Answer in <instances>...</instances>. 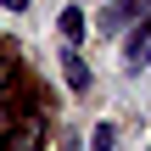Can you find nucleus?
Wrapping results in <instances>:
<instances>
[{
	"label": "nucleus",
	"mask_w": 151,
	"mask_h": 151,
	"mask_svg": "<svg viewBox=\"0 0 151 151\" xmlns=\"http://www.w3.org/2000/svg\"><path fill=\"white\" fill-rule=\"evenodd\" d=\"M62 78H67L73 95H84V90H90V62H84L78 50H62Z\"/></svg>",
	"instance_id": "f03ea898"
},
{
	"label": "nucleus",
	"mask_w": 151,
	"mask_h": 151,
	"mask_svg": "<svg viewBox=\"0 0 151 151\" xmlns=\"http://www.w3.org/2000/svg\"><path fill=\"white\" fill-rule=\"evenodd\" d=\"M123 67H129V73H146V67H151V17L129 34V45H123Z\"/></svg>",
	"instance_id": "f257e3e1"
},
{
	"label": "nucleus",
	"mask_w": 151,
	"mask_h": 151,
	"mask_svg": "<svg viewBox=\"0 0 151 151\" xmlns=\"http://www.w3.org/2000/svg\"><path fill=\"white\" fill-rule=\"evenodd\" d=\"M112 140H118L112 123H95V129H90V151H112Z\"/></svg>",
	"instance_id": "423d86ee"
},
{
	"label": "nucleus",
	"mask_w": 151,
	"mask_h": 151,
	"mask_svg": "<svg viewBox=\"0 0 151 151\" xmlns=\"http://www.w3.org/2000/svg\"><path fill=\"white\" fill-rule=\"evenodd\" d=\"M56 28H62V39H67V45H78V39H84V11H78V6H62Z\"/></svg>",
	"instance_id": "7ed1b4c3"
},
{
	"label": "nucleus",
	"mask_w": 151,
	"mask_h": 151,
	"mask_svg": "<svg viewBox=\"0 0 151 151\" xmlns=\"http://www.w3.org/2000/svg\"><path fill=\"white\" fill-rule=\"evenodd\" d=\"M6 73H11V56H6V45H0V84H6Z\"/></svg>",
	"instance_id": "0eeeda50"
},
{
	"label": "nucleus",
	"mask_w": 151,
	"mask_h": 151,
	"mask_svg": "<svg viewBox=\"0 0 151 151\" xmlns=\"http://www.w3.org/2000/svg\"><path fill=\"white\" fill-rule=\"evenodd\" d=\"M6 129H11V123H6V118H0V146H6Z\"/></svg>",
	"instance_id": "1a4fd4ad"
},
{
	"label": "nucleus",
	"mask_w": 151,
	"mask_h": 151,
	"mask_svg": "<svg viewBox=\"0 0 151 151\" xmlns=\"http://www.w3.org/2000/svg\"><path fill=\"white\" fill-rule=\"evenodd\" d=\"M146 6H151V0H118V6L106 11V28H123V22H134Z\"/></svg>",
	"instance_id": "20e7f679"
},
{
	"label": "nucleus",
	"mask_w": 151,
	"mask_h": 151,
	"mask_svg": "<svg viewBox=\"0 0 151 151\" xmlns=\"http://www.w3.org/2000/svg\"><path fill=\"white\" fill-rule=\"evenodd\" d=\"M0 6H6V11H28V0H0Z\"/></svg>",
	"instance_id": "6e6552de"
},
{
	"label": "nucleus",
	"mask_w": 151,
	"mask_h": 151,
	"mask_svg": "<svg viewBox=\"0 0 151 151\" xmlns=\"http://www.w3.org/2000/svg\"><path fill=\"white\" fill-rule=\"evenodd\" d=\"M6 140H11L6 151H39V129L34 123H17V129H6Z\"/></svg>",
	"instance_id": "39448f33"
}]
</instances>
